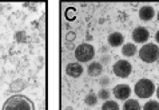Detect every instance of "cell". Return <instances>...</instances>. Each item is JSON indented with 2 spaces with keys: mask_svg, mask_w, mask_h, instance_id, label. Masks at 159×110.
I'll return each mask as SVG.
<instances>
[{
  "mask_svg": "<svg viewBox=\"0 0 159 110\" xmlns=\"http://www.w3.org/2000/svg\"><path fill=\"white\" fill-rule=\"evenodd\" d=\"M155 42H157V43H159V30H158L157 34H155Z\"/></svg>",
  "mask_w": 159,
  "mask_h": 110,
  "instance_id": "cell-20",
  "label": "cell"
},
{
  "mask_svg": "<svg viewBox=\"0 0 159 110\" xmlns=\"http://www.w3.org/2000/svg\"><path fill=\"white\" fill-rule=\"evenodd\" d=\"M110 82H111V81H110V78L107 75H103V77L99 78V85L102 86V89H106V87L110 85Z\"/></svg>",
  "mask_w": 159,
  "mask_h": 110,
  "instance_id": "cell-18",
  "label": "cell"
},
{
  "mask_svg": "<svg viewBox=\"0 0 159 110\" xmlns=\"http://www.w3.org/2000/svg\"><path fill=\"white\" fill-rule=\"evenodd\" d=\"M138 52V48L134 43H126L125 46H122V55L126 58H131Z\"/></svg>",
  "mask_w": 159,
  "mask_h": 110,
  "instance_id": "cell-12",
  "label": "cell"
},
{
  "mask_svg": "<svg viewBox=\"0 0 159 110\" xmlns=\"http://www.w3.org/2000/svg\"><path fill=\"white\" fill-rule=\"evenodd\" d=\"M139 19L143 22H150L155 17V10L151 6H142L139 10Z\"/></svg>",
  "mask_w": 159,
  "mask_h": 110,
  "instance_id": "cell-9",
  "label": "cell"
},
{
  "mask_svg": "<svg viewBox=\"0 0 159 110\" xmlns=\"http://www.w3.org/2000/svg\"><path fill=\"white\" fill-rule=\"evenodd\" d=\"M131 87L129 85H125V83H120V85H116L114 87V97L116 99H120V101H126L130 98L131 95Z\"/></svg>",
  "mask_w": 159,
  "mask_h": 110,
  "instance_id": "cell-6",
  "label": "cell"
},
{
  "mask_svg": "<svg viewBox=\"0 0 159 110\" xmlns=\"http://www.w3.org/2000/svg\"><path fill=\"white\" fill-rule=\"evenodd\" d=\"M143 110H159V102L158 101H147L144 105H143Z\"/></svg>",
  "mask_w": 159,
  "mask_h": 110,
  "instance_id": "cell-16",
  "label": "cell"
},
{
  "mask_svg": "<svg viewBox=\"0 0 159 110\" xmlns=\"http://www.w3.org/2000/svg\"><path fill=\"white\" fill-rule=\"evenodd\" d=\"M98 95V99H102V101H107L110 99V91L107 89H100L99 93L96 94Z\"/></svg>",
  "mask_w": 159,
  "mask_h": 110,
  "instance_id": "cell-17",
  "label": "cell"
},
{
  "mask_svg": "<svg viewBox=\"0 0 159 110\" xmlns=\"http://www.w3.org/2000/svg\"><path fill=\"white\" fill-rule=\"evenodd\" d=\"M107 42L111 47H120L123 46V42H125V38L120 32H111L107 38Z\"/></svg>",
  "mask_w": 159,
  "mask_h": 110,
  "instance_id": "cell-10",
  "label": "cell"
},
{
  "mask_svg": "<svg viewBox=\"0 0 159 110\" xmlns=\"http://www.w3.org/2000/svg\"><path fill=\"white\" fill-rule=\"evenodd\" d=\"M74 55L79 63H87V62H90V60L94 59L95 48L92 45H90V43H82V45H79L76 48H75Z\"/></svg>",
  "mask_w": 159,
  "mask_h": 110,
  "instance_id": "cell-4",
  "label": "cell"
},
{
  "mask_svg": "<svg viewBox=\"0 0 159 110\" xmlns=\"http://www.w3.org/2000/svg\"><path fill=\"white\" fill-rule=\"evenodd\" d=\"M98 95L94 94V93H90V94H87L86 95V98H84V103L87 105V106H96L98 105Z\"/></svg>",
  "mask_w": 159,
  "mask_h": 110,
  "instance_id": "cell-15",
  "label": "cell"
},
{
  "mask_svg": "<svg viewBox=\"0 0 159 110\" xmlns=\"http://www.w3.org/2000/svg\"><path fill=\"white\" fill-rule=\"evenodd\" d=\"M87 73L90 77H100L103 73V65L100 62H92L87 66Z\"/></svg>",
  "mask_w": 159,
  "mask_h": 110,
  "instance_id": "cell-11",
  "label": "cell"
},
{
  "mask_svg": "<svg viewBox=\"0 0 159 110\" xmlns=\"http://www.w3.org/2000/svg\"><path fill=\"white\" fill-rule=\"evenodd\" d=\"M139 58L144 63H154L159 59V46L155 43H146L139 50Z\"/></svg>",
  "mask_w": 159,
  "mask_h": 110,
  "instance_id": "cell-3",
  "label": "cell"
},
{
  "mask_svg": "<svg viewBox=\"0 0 159 110\" xmlns=\"http://www.w3.org/2000/svg\"><path fill=\"white\" fill-rule=\"evenodd\" d=\"M112 73H114V75H116L118 78H129L130 74L132 73V66L129 60L119 59L112 66Z\"/></svg>",
  "mask_w": 159,
  "mask_h": 110,
  "instance_id": "cell-5",
  "label": "cell"
},
{
  "mask_svg": "<svg viewBox=\"0 0 159 110\" xmlns=\"http://www.w3.org/2000/svg\"><path fill=\"white\" fill-rule=\"evenodd\" d=\"M123 110H142V106L136 99H126L123 103Z\"/></svg>",
  "mask_w": 159,
  "mask_h": 110,
  "instance_id": "cell-13",
  "label": "cell"
},
{
  "mask_svg": "<svg viewBox=\"0 0 159 110\" xmlns=\"http://www.w3.org/2000/svg\"><path fill=\"white\" fill-rule=\"evenodd\" d=\"M66 74L71 78H79L83 74V66L79 62H74V63H68L66 67Z\"/></svg>",
  "mask_w": 159,
  "mask_h": 110,
  "instance_id": "cell-8",
  "label": "cell"
},
{
  "mask_svg": "<svg viewBox=\"0 0 159 110\" xmlns=\"http://www.w3.org/2000/svg\"><path fill=\"white\" fill-rule=\"evenodd\" d=\"M2 110H35V106L28 97L15 94L6 99Z\"/></svg>",
  "mask_w": 159,
  "mask_h": 110,
  "instance_id": "cell-1",
  "label": "cell"
},
{
  "mask_svg": "<svg viewBox=\"0 0 159 110\" xmlns=\"http://www.w3.org/2000/svg\"><path fill=\"white\" fill-rule=\"evenodd\" d=\"M135 95L140 99H148L151 98L152 94L155 93V83L151 79L147 78H142L135 83Z\"/></svg>",
  "mask_w": 159,
  "mask_h": 110,
  "instance_id": "cell-2",
  "label": "cell"
},
{
  "mask_svg": "<svg viewBox=\"0 0 159 110\" xmlns=\"http://www.w3.org/2000/svg\"><path fill=\"white\" fill-rule=\"evenodd\" d=\"M131 38L135 43H146L150 39V32L146 27H136L131 32Z\"/></svg>",
  "mask_w": 159,
  "mask_h": 110,
  "instance_id": "cell-7",
  "label": "cell"
},
{
  "mask_svg": "<svg viewBox=\"0 0 159 110\" xmlns=\"http://www.w3.org/2000/svg\"><path fill=\"white\" fill-rule=\"evenodd\" d=\"M110 62V56L108 55H103L102 56V59H100V63L102 65H106V63H108Z\"/></svg>",
  "mask_w": 159,
  "mask_h": 110,
  "instance_id": "cell-19",
  "label": "cell"
},
{
  "mask_svg": "<svg viewBox=\"0 0 159 110\" xmlns=\"http://www.w3.org/2000/svg\"><path fill=\"white\" fill-rule=\"evenodd\" d=\"M157 19H158V22H159V11H158V14H157Z\"/></svg>",
  "mask_w": 159,
  "mask_h": 110,
  "instance_id": "cell-23",
  "label": "cell"
},
{
  "mask_svg": "<svg viewBox=\"0 0 159 110\" xmlns=\"http://www.w3.org/2000/svg\"><path fill=\"white\" fill-rule=\"evenodd\" d=\"M157 98L159 99V86L157 87Z\"/></svg>",
  "mask_w": 159,
  "mask_h": 110,
  "instance_id": "cell-22",
  "label": "cell"
},
{
  "mask_svg": "<svg viewBox=\"0 0 159 110\" xmlns=\"http://www.w3.org/2000/svg\"><path fill=\"white\" fill-rule=\"evenodd\" d=\"M119 105L116 101H112V99H107L104 101L103 105H102V110H119Z\"/></svg>",
  "mask_w": 159,
  "mask_h": 110,
  "instance_id": "cell-14",
  "label": "cell"
},
{
  "mask_svg": "<svg viewBox=\"0 0 159 110\" xmlns=\"http://www.w3.org/2000/svg\"><path fill=\"white\" fill-rule=\"evenodd\" d=\"M100 51H102V54H103V52L107 51V48H106V47H102V48H100Z\"/></svg>",
  "mask_w": 159,
  "mask_h": 110,
  "instance_id": "cell-21",
  "label": "cell"
}]
</instances>
